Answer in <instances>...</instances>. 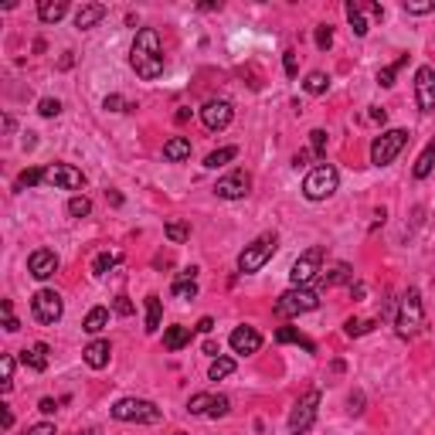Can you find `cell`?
I'll return each instance as SVG.
<instances>
[{"instance_id": "6da1fadb", "label": "cell", "mask_w": 435, "mask_h": 435, "mask_svg": "<svg viewBox=\"0 0 435 435\" xmlns=\"http://www.w3.org/2000/svg\"><path fill=\"white\" fill-rule=\"evenodd\" d=\"M129 65L140 79H160L163 75V44H160V34L154 28H143L136 31L133 41V51H129Z\"/></svg>"}, {"instance_id": "7a4b0ae2", "label": "cell", "mask_w": 435, "mask_h": 435, "mask_svg": "<svg viewBox=\"0 0 435 435\" xmlns=\"http://www.w3.org/2000/svg\"><path fill=\"white\" fill-rule=\"evenodd\" d=\"M395 327H398V337L402 340H411L425 330V310H422V293L411 286L398 303V313H395Z\"/></svg>"}, {"instance_id": "3957f363", "label": "cell", "mask_w": 435, "mask_h": 435, "mask_svg": "<svg viewBox=\"0 0 435 435\" xmlns=\"http://www.w3.org/2000/svg\"><path fill=\"white\" fill-rule=\"evenodd\" d=\"M276 249H279V238L276 235H262V238H255L252 245H245V252L238 255V272H258L272 255H276Z\"/></svg>"}, {"instance_id": "277c9868", "label": "cell", "mask_w": 435, "mask_h": 435, "mask_svg": "<svg viewBox=\"0 0 435 435\" xmlns=\"http://www.w3.org/2000/svg\"><path fill=\"white\" fill-rule=\"evenodd\" d=\"M340 184V174L330 167V163H320V167H313L310 174H306V181H303V194L310 197V201H327L334 190Z\"/></svg>"}, {"instance_id": "5b68a950", "label": "cell", "mask_w": 435, "mask_h": 435, "mask_svg": "<svg viewBox=\"0 0 435 435\" xmlns=\"http://www.w3.org/2000/svg\"><path fill=\"white\" fill-rule=\"evenodd\" d=\"M113 418L116 422H143V425H154L160 422V408L147 398H123V402L113 404Z\"/></svg>"}, {"instance_id": "8992f818", "label": "cell", "mask_w": 435, "mask_h": 435, "mask_svg": "<svg viewBox=\"0 0 435 435\" xmlns=\"http://www.w3.org/2000/svg\"><path fill=\"white\" fill-rule=\"evenodd\" d=\"M404 143H408V129H388V133H381L371 143V163L374 167H388L404 150Z\"/></svg>"}, {"instance_id": "52a82bcc", "label": "cell", "mask_w": 435, "mask_h": 435, "mask_svg": "<svg viewBox=\"0 0 435 435\" xmlns=\"http://www.w3.org/2000/svg\"><path fill=\"white\" fill-rule=\"evenodd\" d=\"M320 306V296L313 289H286L276 299V316H299V313H313Z\"/></svg>"}, {"instance_id": "ba28073f", "label": "cell", "mask_w": 435, "mask_h": 435, "mask_svg": "<svg viewBox=\"0 0 435 435\" xmlns=\"http://www.w3.org/2000/svg\"><path fill=\"white\" fill-rule=\"evenodd\" d=\"M323 249H310V252H303L296 262H293V269H289V282L296 286V289H306L323 269Z\"/></svg>"}, {"instance_id": "9c48e42d", "label": "cell", "mask_w": 435, "mask_h": 435, "mask_svg": "<svg viewBox=\"0 0 435 435\" xmlns=\"http://www.w3.org/2000/svg\"><path fill=\"white\" fill-rule=\"evenodd\" d=\"M316 408H320V391L313 388V391H306V395L296 402V408L289 411V432L293 435L310 432L313 422H316Z\"/></svg>"}, {"instance_id": "30bf717a", "label": "cell", "mask_w": 435, "mask_h": 435, "mask_svg": "<svg viewBox=\"0 0 435 435\" xmlns=\"http://www.w3.org/2000/svg\"><path fill=\"white\" fill-rule=\"evenodd\" d=\"M31 313L38 323H58L65 313V303L62 296L55 293V289H38L31 296Z\"/></svg>"}, {"instance_id": "8fae6325", "label": "cell", "mask_w": 435, "mask_h": 435, "mask_svg": "<svg viewBox=\"0 0 435 435\" xmlns=\"http://www.w3.org/2000/svg\"><path fill=\"white\" fill-rule=\"evenodd\" d=\"M44 184L58 187V190H82L85 174L72 163H51V167H44Z\"/></svg>"}, {"instance_id": "7c38bea8", "label": "cell", "mask_w": 435, "mask_h": 435, "mask_svg": "<svg viewBox=\"0 0 435 435\" xmlns=\"http://www.w3.org/2000/svg\"><path fill=\"white\" fill-rule=\"evenodd\" d=\"M415 102L422 113H435V68L422 65L415 72Z\"/></svg>"}, {"instance_id": "4fadbf2b", "label": "cell", "mask_w": 435, "mask_h": 435, "mask_svg": "<svg viewBox=\"0 0 435 435\" xmlns=\"http://www.w3.org/2000/svg\"><path fill=\"white\" fill-rule=\"evenodd\" d=\"M249 190H252V177L245 170H231L228 177H221L215 184V194L221 201H242Z\"/></svg>"}, {"instance_id": "5bb4252c", "label": "cell", "mask_w": 435, "mask_h": 435, "mask_svg": "<svg viewBox=\"0 0 435 435\" xmlns=\"http://www.w3.org/2000/svg\"><path fill=\"white\" fill-rule=\"evenodd\" d=\"M231 120H235V109H231L228 99H211V102H204V109H201V123L208 126L211 133L224 129Z\"/></svg>"}, {"instance_id": "9a60e30c", "label": "cell", "mask_w": 435, "mask_h": 435, "mask_svg": "<svg viewBox=\"0 0 435 435\" xmlns=\"http://www.w3.org/2000/svg\"><path fill=\"white\" fill-rule=\"evenodd\" d=\"M228 408H231V402L224 395H194L187 402L190 415H204V418H221V415H228Z\"/></svg>"}, {"instance_id": "2e32d148", "label": "cell", "mask_w": 435, "mask_h": 435, "mask_svg": "<svg viewBox=\"0 0 435 435\" xmlns=\"http://www.w3.org/2000/svg\"><path fill=\"white\" fill-rule=\"evenodd\" d=\"M28 272H31L34 279H51V276L58 272V255H55L51 249L31 252V258H28Z\"/></svg>"}, {"instance_id": "e0dca14e", "label": "cell", "mask_w": 435, "mask_h": 435, "mask_svg": "<svg viewBox=\"0 0 435 435\" xmlns=\"http://www.w3.org/2000/svg\"><path fill=\"white\" fill-rule=\"evenodd\" d=\"M228 343H231V350L235 354H258V347H262V334L255 330V327H235L231 330V337H228Z\"/></svg>"}, {"instance_id": "ac0fdd59", "label": "cell", "mask_w": 435, "mask_h": 435, "mask_svg": "<svg viewBox=\"0 0 435 435\" xmlns=\"http://www.w3.org/2000/svg\"><path fill=\"white\" fill-rule=\"evenodd\" d=\"M109 14V7L106 3H82L79 10H75V28L79 31H89V28H95L102 17Z\"/></svg>"}, {"instance_id": "d6986e66", "label": "cell", "mask_w": 435, "mask_h": 435, "mask_svg": "<svg viewBox=\"0 0 435 435\" xmlns=\"http://www.w3.org/2000/svg\"><path fill=\"white\" fill-rule=\"evenodd\" d=\"M109 357H113V347H109V340H92L85 350H82V361H85L92 371H102V368L109 364Z\"/></svg>"}, {"instance_id": "ffe728a7", "label": "cell", "mask_w": 435, "mask_h": 435, "mask_svg": "<svg viewBox=\"0 0 435 435\" xmlns=\"http://www.w3.org/2000/svg\"><path fill=\"white\" fill-rule=\"evenodd\" d=\"M65 14H68V3H65V0H41V3H38V21H41V24H58Z\"/></svg>"}, {"instance_id": "44dd1931", "label": "cell", "mask_w": 435, "mask_h": 435, "mask_svg": "<svg viewBox=\"0 0 435 435\" xmlns=\"http://www.w3.org/2000/svg\"><path fill=\"white\" fill-rule=\"evenodd\" d=\"M190 156V140L187 136H174V140H167L163 143V160H170V163H181Z\"/></svg>"}, {"instance_id": "7402d4cb", "label": "cell", "mask_w": 435, "mask_h": 435, "mask_svg": "<svg viewBox=\"0 0 435 435\" xmlns=\"http://www.w3.org/2000/svg\"><path fill=\"white\" fill-rule=\"evenodd\" d=\"M21 361H24V368H31V371H44V368H48V343L28 347V350L21 354Z\"/></svg>"}, {"instance_id": "603a6c76", "label": "cell", "mask_w": 435, "mask_h": 435, "mask_svg": "<svg viewBox=\"0 0 435 435\" xmlns=\"http://www.w3.org/2000/svg\"><path fill=\"white\" fill-rule=\"evenodd\" d=\"M347 21H350V31L357 38L368 34V21H364V3L361 0H347Z\"/></svg>"}, {"instance_id": "cb8c5ba5", "label": "cell", "mask_w": 435, "mask_h": 435, "mask_svg": "<svg viewBox=\"0 0 435 435\" xmlns=\"http://www.w3.org/2000/svg\"><path fill=\"white\" fill-rule=\"evenodd\" d=\"M323 282L327 286H343V282H354V269L347 262H337L330 269H323Z\"/></svg>"}, {"instance_id": "d4e9b609", "label": "cell", "mask_w": 435, "mask_h": 435, "mask_svg": "<svg viewBox=\"0 0 435 435\" xmlns=\"http://www.w3.org/2000/svg\"><path fill=\"white\" fill-rule=\"evenodd\" d=\"M106 327H109V310H106V306H95V310H89L85 323H82V330H85V334H102Z\"/></svg>"}, {"instance_id": "484cf974", "label": "cell", "mask_w": 435, "mask_h": 435, "mask_svg": "<svg viewBox=\"0 0 435 435\" xmlns=\"http://www.w3.org/2000/svg\"><path fill=\"white\" fill-rule=\"evenodd\" d=\"M276 340L279 343H299L306 354H316V343H313L310 337H303L299 330H289V327H279V330H276Z\"/></svg>"}, {"instance_id": "4316f807", "label": "cell", "mask_w": 435, "mask_h": 435, "mask_svg": "<svg viewBox=\"0 0 435 435\" xmlns=\"http://www.w3.org/2000/svg\"><path fill=\"white\" fill-rule=\"evenodd\" d=\"M190 343V327H167V334H163V347L167 350H181Z\"/></svg>"}, {"instance_id": "83f0119b", "label": "cell", "mask_w": 435, "mask_h": 435, "mask_svg": "<svg viewBox=\"0 0 435 435\" xmlns=\"http://www.w3.org/2000/svg\"><path fill=\"white\" fill-rule=\"evenodd\" d=\"M432 167H435V140H429V147H425L422 156L415 160V177H418V181H425V177L432 174Z\"/></svg>"}, {"instance_id": "f1b7e54d", "label": "cell", "mask_w": 435, "mask_h": 435, "mask_svg": "<svg viewBox=\"0 0 435 435\" xmlns=\"http://www.w3.org/2000/svg\"><path fill=\"white\" fill-rule=\"evenodd\" d=\"M235 156H238V147H221V150L204 156V167H208V170H218V167H224V163L235 160Z\"/></svg>"}, {"instance_id": "f546056e", "label": "cell", "mask_w": 435, "mask_h": 435, "mask_svg": "<svg viewBox=\"0 0 435 435\" xmlns=\"http://www.w3.org/2000/svg\"><path fill=\"white\" fill-rule=\"evenodd\" d=\"M303 89H306L310 95H323L327 89H330V75H327V72H310L306 82H303Z\"/></svg>"}, {"instance_id": "4dcf8cb0", "label": "cell", "mask_w": 435, "mask_h": 435, "mask_svg": "<svg viewBox=\"0 0 435 435\" xmlns=\"http://www.w3.org/2000/svg\"><path fill=\"white\" fill-rule=\"evenodd\" d=\"M160 316H163L160 296H147V334H156V330H160Z\"/></svg>"}, {"instance_id": "1f68e13d", "label": "cell", "mask_w": 435, "mask_h": 435, "mask_svg": "<svg viewBox=\"0 0 435 435\" xmlns=\"http://www.w3.org/2000/svg\"><path fill=\"white\" fill-rule=\"evenodd\" d=\"M120 258H123L120 252H102V255H95L92 272H95V276H106L109 269H116V265H120Z\"/></svg>"}, {"instance_id": "d6a6232c", "label": "cell", "mask_w": 435, "mask_h": 435, "mask_svg": "<svg viewBox=\"0 0 435 435\" xmlns=\"http://www.w3.org/2000/svg\"><path fill=\"white\" fill-rule=\"evenodd\" d=\"M44 181V170L41 167H28V170H21V177L14 181V190H28V187L41 184Z\"/></svg>"}, {"instance_id": "836d02e7", "label": "cell", "mask_w": 435, "mask_h": 435, "mask_svg": "<svg viewBox=\"0 0 435 435\" xmlns=\"http://www.w3.org/2000/svg\"><path fill=\"white\" fill-rule=\"evenodd\" d=\"M371 330H374V320H354V316H350V320L343 323V334H347V337H364V334H371Z\"/></svg>"}, {"instance_id": "e575fe53", "label": "cell", "mask_w": 435, "mask_h": 435, "mask_svg": "<svg viewBox=\"0 0 435 435\" xmlns=\"http://www.w3.org/2000/svg\"><path fill=\"white\" fill-rule=\"evenodd\" d=\"M0 377H3V381H0V391L7 395V391L14 388V357H10V354H3V361H0Z\"/></svg>"}, {"instance_id": "d590c367", "label": "cell", "mask_w": 435, "mask_h": 435, "mask_svg": "<svg viewBox=\"0 0 435 435\" xmlns=\"http://www.w3.org/2000/svg\"><path fill=\"white\" fill-rule=\"evenodd\" d=\"M228 374H235V361H231V357H215L208 377H211V381H221V377H228Z\"/></svg>"}, {"instance_id": "8d00e7d4", "label": "cell", "mask_w": 435, "mask_h": 435, "mask_svg": "<svg viewBox=\"0 0 435 435\" xmlns=\"http://www.w3.org/2000/svg\"><path fill=\"white\" fill-rule=\"evenodd\" d=\"M402 65H408V55H402L398 62L388 65V68H381V72H377V82H381L384 89H391V85H395V75H398V68H402Z\"/></svg>"}, {"instance_id": "74e56055", "label": "cell", "mask_w": 435, "mask_h": 435, "mask_svg": "<svg viewBox=\"0 0 435 435\" xmlns=\"http://www.w3.org/2000/svg\"><path fill=\"white\" fill-rule=\"evenodd\" d=\"M187 235H190V228H187L184 221H167V238H170L174 245L187 242Z\"/></svg>"}, {"instance_id": "f35d334b", "label": "cell", "mask_w": 435, "mask_h": 435, "mask_svg": "<svg viewBox=\"0 0 435 435\" xmlns=\"http://www.w3.org/2000/svg\"><path fill=\"white\" fill-rule=\"evenodd\" d=\"M174 296H177V299H194V296H197V282L194 279H174Z\"/></svg>"}, {"instance_id": "ab89813d", "label": "cell", "mask_w": 435, "mask_h": 435, "mask_svg": "<svg viewBox=\"0 0 435 435\" xmlns=\"http://www.w3.org/2000/svg\"><path fill=\"white\" fill-rule=\"evenodd\" d=\"M89 211H92V201H89V197H72V201H68V215L72 218H85Z\"/></svg>"}, {"instance_id": "60d3db41", "label": "cell", "mask_w": 435, "mask_h": 435, "mask_svg": "<svg viewBox=\"0 0 435 435\" xmlns=\"http://www.w3.org/2000/svg\"><path fill=\"white\" fill-rule=\"evenodd\" d=\"M0 313H3V330H7V334H17V330H21V323L14 320V306H10V299H3V303H0Z\"/></svg>"}, {"instance_id": "b9f144b4", "label": "cell", "mask_w": 435, "mask_h": 435, "mask_svg": "<svg viewBox=\"0 0 435 435\" xmlns=\"http://www.w3.org/2000/svg\"><path fill=\"white\" fill-rule=\"evenodd\" d=\"M404 10H408V14H418V17H422V14H432L435 0H404Z\"/></svg>"}, {"instance_id": "7bdbcfd3", "label": "cell", "mask_w": 435, "mask_h": 435, "mask_svg": "<svg viewBox=\"0 0 435 435\" xmlns=\"http://www.w3.org/2000/svg\"><path fill=\"white\" fill-rule=\"evenodd\" d=\"M330 44H334V28H330V24H320V28H316V48H320V51H330Z\"/></svg>"}, {"instance_id": "ee69618b", "label": "cell", "mask_w": 435, "mask_h": 435, "mask_svg": "<svg viewBox=\"0 0 435 435\" xmlns=\"http://www.w3.org/2000/svg\"><path fill=\"white\" fill-rule=\"evenodd\" d=\"M310 143H313V156H316V160H323V154H327V133H323V129H313Z\"/></svg>"}, {"instance_id": "f6af8a7d", "label": "cell", "mask_w": 435, "mask_h": 435, "mask_svg": "<svg viewBox=\"0 0 435 435\" xmlns=\"http://www.w3.org/2000/svg\"><path fill=\"white\" fill-rule=\"evenodd\" d=\"M102 106H106L109 113H129V109H133L123 95H106V102H102Z\"/></svg>"}, {"instance_id": "bcb514c9", "label": "cell", "mask_w": 435, "mask_h": 435, "mask_svg": "<svg viewBox=\"0 0 435 435\" xmlns=\"http://www.w3.org/2000/svg\"><path fill=\"white\" fill-rule=\"evenodd\" d=\"M38 113L51 120V116H58V113H62V102H58V99H41V102H38Z\"/></svg>"}, {"instance_id": "7dc6e473", "label": "cell", "mask_w": 435, "mask_h": 435, "mask_svg": "<svg viewBox=\"0 0 435 435\" xmlns=\"http://www.w3.org/2000/svg\"><path fill=\"white\" fill-rule=\"evenodd\" d=\"M24 435H58V432H55V425H51V422H41V425H31Z\"/></svg>"}, {"instance_id": "c3c4849f", "label": "cell", "mask_w": 435, "mask_h": 435, "mask_svg": "<svg viewBox=\"0 0 435 435\" xmlns=\"http://www.w3.org/2000/svg\"><path fill=\"white\" fill-rule=\"evenodd\" d=\"M113 310L120 313V316H129V313H133V303H129L126 296H116V303H113Z\"/></svg>"}, {"instance_id": "681fc988", "label": "cell", "mask_w": 435, "mask_h": 435, "mask_svg": "<svg viewBox=\"0 0 435 435\" xmlns=\"http://www.w3.org/2000/svg\"><path fill=\"white\" fill-rule=\"evenodd\" d=\"M282 62H286V75L293 79V75H296V51H286V58H282Z\"/></svg>"}, {"instance_id": "f907efd6", "label": "cell", "mask_w": 435, "mask_h": 435, "mask_svg": "<svg viewBox=\"0 0 435 435\" xmlns=\"http://www.w3.org/2000/svg\"><path fill=\"white\" fill-rule=\"evenodd\" d=\"M197 330H201V334H211V330H215V320H211V316H201Z\"/></svg>"}, {"instance_id": "816d5d0a", "label": "cell", "mask_w": 435, "mask_h": 435, "mask_svg": "<svg viewBox=\"0 0 435 435\" xmlns=\"http://www.w3.org/2000/svg\"><path fill=\"white\" fill-rule=\"evenodd\" d=\"M38 408H41L44 415H51V411L58 408V402H55V398H41V404H38Z\"/></svg>"}, {"instance_id": "f5cc1de1", "label": "cell", "mask_w": 435, "mask_h": 435, "mask_svg": "<svg viewBox=\"0 0 435 435\" xmlns=\"http://www.w3.org/2000/svg\"><path fill=\"white\" fill-rule=\"evenodd\" d=\"M368 116H371L374 123H381V126H384V120H388V113H384V109H371Z\"/></svg>"}, {"instance_id": "db71d44e", "label": "cell", "mask_w": 435, "mask_h": 435, "mask_svg": "<svg viewBox=\"0 0 435 435\" xmlns=\"http://www.w3.org/2000/svg\"><path fill=\"white\" fill-rule=\"evenodd\" d=\"M194 276H197V269H194V265H190V269H181V272H177V279H194Z\"/></svg>"}, {"instance_id": "11a10c76", "label": "cell", "mask_w": 435, "mask_h": 435, "mask_svg": "<svg viewBox=\"0 0 435 435\" xmlns=\"http://www.w3.org/2000/svg\"><path fill=\"white\" fill-rule=\"evenodd\" d=\"M204 354H211V357H218V343H215V340H204Z\"/></svg>"}, {"instance_id": "9f6ffc18", "label": "cell", "mask_w": 435, "mask_h": 435, "mask_svg": "<svg viewBox=\"0 0 435 435\" xmlns=\"http://www.w3.org/2000/svg\"><path fill=\"white\" fill-rule=\"evenodd\" d=\"M174 120H177V123H187V120H190V109H177V116H174Z\"/></svg>"}, {"instance_id": "6f0895ef", "label": "cell", "mask_w": 435, "mask_h": 435, "mask_svg": "<svg viewBox=\"0 0 435 435\" xmlns=\"http://www.w3.org/2000/svg\"><path fill=\"white\" fill-rule=\"evenodd\" d=\"M0 422H3V429H10V425H14V415H10V411H3V415H0Z\"/></svg>"}, {"instance_id": "680465c9", "label": "cell", "mask_w": 435, "mask_h": 435, "mask_svg": "<svg viewBox=\"0 0 435 435\" xmlns=\"http://www.w3.org/2000/svg\"><path fill=\"white\" fill-rule=\"evenodd\" d=\"M350 404H354V411H364V408H361V404H364V398H361V395H354V398H350Z\"/></svg>"}, {"instance_id": "91938a15", "label": "cell", "mask_w": 435, "mask_h": 435, "mask_svg": "<svg viewBox=\"0 0 435 435\" xmlns=\"http://www.w3.org/2000/svg\"><path fill=\"white\" fill-rule=\"evenodd\" d=\"M79 435H99V432H92V429H89V432H79Z\"/></svg>"}]
</instances>
